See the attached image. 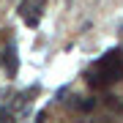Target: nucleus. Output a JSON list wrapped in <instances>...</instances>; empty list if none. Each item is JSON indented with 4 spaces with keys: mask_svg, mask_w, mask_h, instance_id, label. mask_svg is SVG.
<instances>
[{
    "mask_svg": "<svg viewBox=\"0 0 123 123\" xmlns=\"http://www.w3.org/2000/svg\"><path fill=\"white\" fill-rule=\"evenodd\" d=\"M123 79V52L120 49H110L93 63L88 71V85L90 88H107V85Z\"/></svg>",
    "mask_w": 123,
    "mask_h": 123,
    "instance_id": "obj_1",
    "label": "nucleus"
},
{
    "mask_svg": "<svg viewBox=\"0 0 123 123\" xmlns=\"http://www.w3.org/2000/svg\"><path fill=\"white\" fill-rule=\"evenodd\" d=\"M44 6H47V0H22V3H19V17H22V22L27 27H36L41 22Z\"/></svg>",
    "mask_w": 123,
    "mask_h": 123,
    "instance_id": "obj_2",
    "label": "nucleus"
},
{
    "mask_svg": "<svg viewBox=\"0 0 123 123\" xmlns=\"http://www.w3.org/2000/svg\"><path fill=\"white\" fill-rule=\"evenodd\" d=\"M3 66H6V74L8 77H17L19 71V55H17V47L8 44V49L3 52Z\"/></svg>",
    "mask_w": 123,
    "mask_h": 123,
    "instance_id": "obj_3",
    "label": "nucleus"
},
{
    "mask_svg": "<svg viewBox=\"0 0 123 123\" xmlns=\"http://www.w3.org/2000/svg\"><path fill=\"white\" fill-rule=\"evenodd\" d=\"M96 107V98H85V101H77V110H82V112H88Z\"/></svg>",
    "mask_w": 123,
    "mask_h": 123,
    "instance_id": "obj_4",
    "label": "nucleus"
},
{
    "mask_svg": "<svg viewBox=\"0 0 123 123\" xmlns=\"http://www.w3.org/2000/svg\"><path fill=\"white\" fill-rule=\"evenodd\" d=\"M0 120H11V112L8 110H0Z\"/></svg>",
    "mask_w": 123,
    "mask_h": 123,
    "instance_id": "obj_5",
    "label": "nucleus"
}]
</instances>
